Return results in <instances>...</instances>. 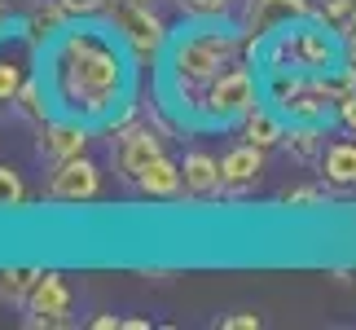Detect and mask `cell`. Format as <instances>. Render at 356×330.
I'll return each instance as SVG.
<instances>
[{"instance_id": "25", "label": "cell", "mask_w": 356, "mask_h": 330, "mask_svg": "<svg viewBox=\"0 0 356 330\" xmlns=\"http://www.w3.org/2000/svg\"><path fill=\"white\" fill-rule=\"evenodd\" d=\"M259 313H234V317H220V330H259Z\"/></svg>"}, {"instance_id": "4", "label": "cell", "mask_w": 356, "mask_h": 330, "mask_svg": "<svg viewBox=\"0 0 356 330\" xmlns=\"http://www.w3.org/2000/svg\"><path fill=\"white\" fill-rule=\"evenodd\" d=\"M194 106L202 110V119H207V123L246 119V115L259 106V75L251 71V66H238V62H234L229 71H220L207 88L198 93Z\"/></svg>"}, {"instance_id": "8", "label": "cell", "mask_w": 356, "mask_h": 330, "mask_svg": "<svg viewBox=\"0 0 356 330\" xmlns=\"http://www.w3.org/2000/svg\"><path fill=\"white\" fill-rule=\"evenodd\" d=\"M44 194L53 203H88V198H97L102 194V168L88 155L66 159V163H53Z\"/></svg>"}, {"instance_id": "12", "label": "cell", "mask_w": 356, "mask_h": 330, "mask_svg": "<svg viewBox=\"0 0 356 330\" xmlns=\"http://www.w3.org/2000/svg\"><path fill=\"white\" fill-rule=\"evenodd\" d=\"M259 172H264V146H251L242 141L234 146L229 155L220 159V176H225V189H246L259 181Z\"/></svg>"}, {"instance_id": "6", "label": "cell", "mask_w": 356, "mask_h": 330, "mask_svg": "<svg viewBox=\"0 0 356 330\" xmlns=\"http://www.w3.org/2000/svg\"><path fill=\"white\" fill-rule=\"evenodd\" d=\"M308 18H312L308 0H246V13H242L246 53H259L277 31H286L295 22H308Z\"/></svg>"}, {"instance_id": "11", "label": "cell", "mask_w": 356, "mask_h": 330, "mask_svg": "<svg viewBox=\"0 0 356 330\" xmlns=\"http://www.w3.org/2000/svg\"><path fill=\"white\" fill-rule=\"evenodd\" d=\"M181 185L189 198H211L225 189V176H220V159H211L207 150H189L185 163H181Z\"/></svg>"}, {"instance_id": "2", "label": "cell", "mask_w": 356, "mask_h": 330, "mask_svg": "<svg viewBox=\"0 0 356 330\" xmlns=\"http://www.w3.org/2000/svg\"><path fill=\"white\" fill-rule=\"evenodd\" d=\"M246 53V36L229 31L225 18L216 22H198L189 26V31H181L168 45V75H172V88L181 93V97H189V93L207 88L220 71H229L238 58Z\"/></svg>"}, {"instance_id": "17", "label": "cell", "mask_w": 356, "mask_h": 330, "mask_svg": "<svg viewBox=\"0 0 356 330\" xmlns=\"http://www.w3.org/2000/svg\"><path fill=\"white\" fill-rule=\"evenodd\" d=\"M13 110L26 119V123H44L49 115H58V106H53V97H49V88H44V79H26V84L18 88V97H13Z\"/></svg>"}, {"instance_id": "21", "label": "cell", "mask_w": 356, "mask_h": 330, "mask_svg": "<svg viewBox=\"0 0 356 330\" xmlns=\"http://www.w3.org/2000/svg\"><path fill=\"white\" fill-rule=\"evenodd\" d=\"M26 203V181L18 168H9V163H0V212H13Z\"/></svg>"}, {"instance_id": "27", "label": "cell", "mask_w": 356, "mask_h": 330, "mask_svg": "<svg viewBox=\"0 0 356 330\" xmlns=\"http://www.w3.org/2000/svg\"><path fill=\"white\" fill-rule=\"evenodd\" d=\"M123 317H115V313H102V317H92V330H119Z\"/></svg>"}, {"instance_id": "3", "label": "cell", "mask_w": 356, "mask_h": 330, "mask_svg": "<svg viewBox=\"0 0 356 330\" xmlns=\"http://www.w3.org/2000/svg\"><path fill=\"white\" fill-rule=\"evenodd\" d=\"M264 66H268V71L291 66V71H299V75L339 71V66H343V36L330 31V22H325V26H312V18L295 22V26H286V31H277L268 40Z\"/></svg>"}, {"instance_id": "19", "label": "cell", "mask_w": 356, "mask_h": 330, "mask_svg": "<svg viewBox=\"0 0 356 330\" xmlns=\"http://www.w3.org/2000/svg\"><path fill=\"white\" fill-rule=\"evenodd\" d=\"M40 273L44 269H0V299L5 304H26L31 299V291H35V282H40Z\"/></svg>"}, {"instance_id": "18", "label": "cell", "mask_w": 356, "mask_h": 330, "mask_svg": "<svg viewBox=\"0 0 356 330\" xmlns=\"http://www.w3.org/2000/svg\"><path fill=\"white\" fill-rule=\"evenodd\" d=\"M299 163H312V159H321V150H325V132H321V123H291V132H286V141H282Z\"/></svg>"}, {"instance_id": "5", "label": "cell", "mask_w": 356, "mask_h": 330, "mask_svg": "<svg viewBox=\"0 0 356 330\" xmlns=\"http://www.w3.org/2000/svg\"><path fill=\"white\" fill-rule=\"evenodd\" d=\"M106 22H111V31L128 45L132 58H159V53L172 45V31L154 13V5H123V0H111V5H106Z\"/></svg>"}, {"instance_id": "28", "label": "cell", "mask_w": 356, "mask_h": 330, "mask_svg": "<svg viewBox=\"0 0 356 330\" xmlns=\"http://www.w3.org/2000/svg\"><path fill=\"white\" fill-rule=\"evenodd\" d=\"M5 22H9V13H5V5H0V31H5Z\"/></svg>"}, {"instance_id": "7", "label": "cell", "mask_w": 356, "mask_h": 330, "mask_svg": "<svg viewBox=\"0 0 356 330\" xmlns=\"http://www.w3.org/2000/svg\"><path fill=\"white\" fill-rule=\"evenodd\" d=\"M159 128H149V123H136L132 110L115 123V136H111V155H115V168L128 176V181H136V172L145 168L154 155H163V141H159Z\"/></svg>"}, {"instance_id": "20", "label": "cell", "mask_w": 356, "mask_h": 330, "mask_svg": "<svg viewBox=\"0 0 356 330\" xmlns=\"http://www.w3.org/2000/svg\"><path fill=\"white\" fill-rule=\"evenodd\" d=\"M26 62H22V53H13L5 49L0 53V106H13V97H18V88L26 84Z\"/></svg>"}, {"instance_id": "10", "label": "cell", "mask_w": 356, "mask_h": 330, "mask_svg": "<svg viewBox=\"0 0 356 330\" xmlns=\"http://www.w3.org/2000/svg\"><path fill=\"white\" fill-rule=\"evenodd\" d=\"M26 326H66L71 317V286H66L62 273H40V282H35V291L31 299H26Z\"/></svg>"}, {"instance_id": "22", "label": "cell", "mask_w": 356, "mask_h": 330, "mask_svg": "<svg viewBox=\"0 0 356 330\" xmlns=\"http://www.w3.org/2000/svg\"><path fill=\"white\" fill-rule=\"evenodd\" d=\"M238 0H181V9L189 18L198 22H216V18H229V9H234Z\"/></svg>"}, {"instance_id": "14", "label": "cell", "mask_w": 356, "mask_h": 330, "mask_svg": "<svg viewBox=\"0 0 356 330\" xmlns=\"http://www.w3.org/2000/svg\"><path fill=\"white\" fill-rule=\"evenodd\" d=\"M66 26H71V13H66L62 0H49V5H40L26 13V22H22V31L26 40H35V45H49V40H58Z\"/></svg>"}, {"instance_id": "13", "label": "cell", "mask_w": 356, "mask_h": 330, "mask_svg": "<svg viewBox=\"0 0 356 330\" xmlns=\"http://www.w3.org/2000/svg\"><path fill=\"white\" fill-rule=\"evenodd\" d=\"M141 194L149 198H176V194H185V185H181V163H172L168 155H154L145 163L141 172H136V181H132Z\"/></svg>"}, {"instance_id": "16", "label": "cell", "mask_w": 356, "mask_h": 330, "mask_svg": "<svg viewBox=\"0 0 356 330\" xmlns=\"http://www.w3.org/2000/svg\"><path fill=\"white\" fill-rule=\"evenodd\" d=\"M242 136L251 146H277V141H286V123H282V115L277 110H268V106H255L251 115H246V123H242Z\"/></svg>"}, {"instance_id": "29", "label": "cell", "mask_w": 356, "mask_h": 330, "mask_svg": "<svg viewBox=\"0 0 356 330\" xmlns=\"http://www.w3.org/2000/svg\"><path fill=\"white\" fill-rule=\"evenodd\" d=\"M123 5H154V0H123Z\"/></svg>"}, {"instance_id": "26", "label": "cell", "mask_w": 356, "mask_h": 330, "mask_svg": "<svg viewBox=\"0 0 356 330\" xmlns=\"http://www.w3.org/2000/svg\"><path fill=\"white\" fill-rule=\"evenodd\" d=\"M334 110H339V119H343V128H348V132H356V88H352V93H348V97L339 102Z\"/></svg>"}, {"instance_id": "24", "label": "cell", "mask_w": 356, "mask_h": 330, "mask_svg": "<svg viewBox=\"0 0 356 330\" xmlns=\"http://www.w3.org/2000/svg\"><path fill=\"white\" fill-rule=\"evenodd\" d=\"M62 5H66L71 18H97V13H106L111 0H62Z\"/></svg>"}, {"instance_id": "1", "label": "cell", "mask_w": 356, "mask_h": 330, "mask_svg": "<svg viewBox=\"0 0 356 330\" xmlns=\"http://www.w3.org/2000/svg\"><path fill=\"white\" fill-rule=\"evenodd\" d=\"M40 79H44L49 97L62 115L102 123L128 102V84H132L128 45L115 31L79 18L58 40H49Z\"/></svg>"}, {"instance_id": "15", "label": "cell", "mask_w": 356, "mask_h": 330, "mask_svg": "<svg viewBox=\"0 0 356 330\" xmlns=\"http://www.w3.org/2000/svg\"><path fill=\"white\" fill-rule=\"evenodd\" d=\"M321 172H325V181L339 185V189H348L356 185V141H330L321 150Z\"/></svg>"}, {"instance_id": "9", "label": "cell", "mask_w": 356, "mask_h": 330, "mask_svg": "<svg viewBox=\"0 0 356 330\" xmlns=\"http://www.w3.org/2000/svg\"><path fill=\"white\" fill-rule=\"evenodd\" d=\"M35 150L44 163H66V159H79L88 150V123L84 119H71V115H49L44 123L35 128Z\"/></svg>"}, {"instance_id": "23", "label": "cell", "mask_w": 356, "mask_h": 330, "mask_svg": "<svg viewBox=\"0 0 356 330\" xmlns=\"http://www.w3.org/2000/svg\"><path fill=\"white\" fill-rule=\"evenodd\" d=\"M321 189L317 185H295V189H286V194H282V207H299V212H304V207H321Z\"/></svg>"}]
</instances>
